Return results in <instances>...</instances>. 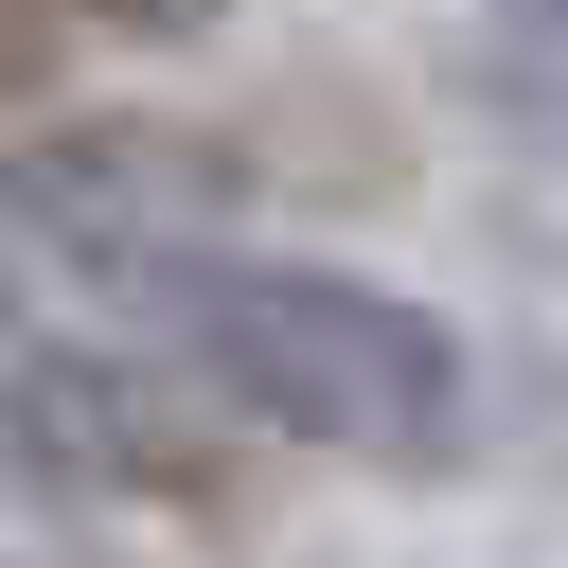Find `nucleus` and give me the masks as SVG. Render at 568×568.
<instances>
[{
    "instance_id": "f03ea898",
    "label": "nucleus",
    "mask_w": 568,
    "mask_h": 568,
    "mask_svg": "<svg viewBox=\"0 0 568 568\" xmlns=\"http://www.w3.org/2000/svg\"><path fill=\"white\" fill-rule=\"evenodd\" d=\"M195 373L124 320H0V462L53 479V497H195Z\"/></svg>"
},
{
    "instance_id": "20e7f679",
    "label": "nucleus",
    "mask_w": 568,
    "mask_h": 568,
    "mask_svg": "<svg viewBox=\"0 0 568 568\" xmlns=\"http://www.w3.org/2000/svg\"><path fill=\"white\" fill-rule=\"evenodd\" d=\"M0 568H18V550H0Z\"/></svg>"
},
{
    "instance_id": "7ed1b4c3",
    "label": "nucleus",
    "mask_w": 568,
    "mask_h": 568,
    "mask_svg": "<svg viewBox=\"0 0 568 568\" xmlns=\"http://www.w3.org/2000/svg\"><path fill=\"white\" fill-rule=\"evenodd\" d=\"M89 18H106V36H160V53H178V36H213L231 0H89Z\"/></svg>"
},
{
    "instance_id": "f257e3e1",
    "label": "nucleus",
    "mask_w": 568,
    "mask_h": 568,
    "mask_svg": "<svg viewBox=\"0 0 568 568\" xmlns=\"http://www.w3.org/2000/svg\"><path fill=\"white\" fill-rule=\"evenodd\" d=\"M106 302H124L231 426L320 444V462H355V479H444L462 426H479V373H462L444 302H408V284H373V266H337V248L178 231V248H142Z\"/></svg>"
}]
</instances>
